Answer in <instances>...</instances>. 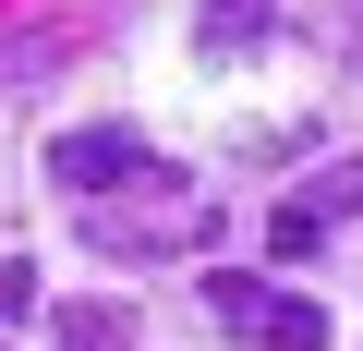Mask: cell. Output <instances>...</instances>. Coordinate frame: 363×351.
<instances>
[{"instance_id": "6da1fadb", "label": "cell", "mask_w": 363, "mask_h": 351, "mask_svg": "<svg viewBox=\"0 0 363 351\" xmlns=\"http://www.w3.org/2000/svg\"><path fill=\"white\" fill-rule=\"evenodd\" d=\"M206 315L230 339H267V351H327V315L291 303V291H255V279H206Z\"/></svg>"}, {"instance_id": "7a4b0ae2", "label": "cell", "mask_w": 363, "mask_h": 351, "mask_svg": "<svg viewBox=\"0 0 363 351\" xmlns=\"http://www.w3.org/2000/svg\"><path fill=\"white\" fill-rule=\"evenodd\" d=\"M121 169H145V133H133V121H85V133H61V145H49V182H73V194L121 182Z\"/></svg>"}, {"instance_id": "3957f363", "label": "cell", "mask_w": 363, "mask_h": 351, "mask_svg": "<svg viewBox=\"0 0 363 351\" xmlns=\"http://www.w3.org/2000/svg\"><path fill=\"white\" fill-rule=\"evenodd\" d=\"M121 339H133V327H121L109 303H73V315H61V351H121Z\"/></svg>"}, {"instance_id": "277c9868", "label": "cell", "mask_w": 363, "mask_h": 351, "mask_svg": "<svg viewBox=\"0 0 363 351\" xmlns=\"http://www.w3.org/2000/svg\"><path fill=\"white\" fill-rule=\"evenodd\" d=\"M315 206H339V218L363 206V157H339V169H327V182H315Z\"/></svg>"}, {"instance_id": "5b68a950", "label": "cell", "mask_w": 363, "mask_h": 351, "mask_svg": "<svg viewBox=\"0 0 363 351\" xmlns=\"http://www.w3.org/2000/svg\"><path fill=\"white\" fill-rule=\"evenodd\" d=\"M206 25L230 37V25H267V0H206Z\"/></svg>"}]
</instances>
